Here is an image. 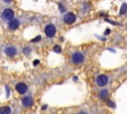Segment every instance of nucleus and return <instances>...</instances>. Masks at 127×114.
<instances>
[{
	"label": "nucleus",
	"mask_w": 127,
	"mask_h": 114,
	"mask_svg": "<svg viewBox=\"0 0 127 114\" xmlns=\"http://www.w3.org/2000/svg\"><path fill=\"white\" fill-rule=\"evenodd\" d=\"M41 39H42V37L41 36H37L35 39H33L31 42H33V43H36V42H39V41H41Z\"/></svg>",
	"instance_id": "nucleus-14"
},
{
	"label": "nucleus",
	"mask_w": 127,
	"mask_h": 114,
	"mask_svg": "<svg viewBox=\"0 0 127 114\" xmlns=\"http://www.w3.org/2000/svg\"><path fill=\"white\" fill-rule=\"evenodd\" d=\"M11 108L9 106H2L0 107V114H10Z\"/></svg>",
	"instance_id": "nucleus-10"
},
{
	"label": "nucleus",
	"mask_w": 127,
	"mask_h": 114,
	"mask_svg": "<svg viewBox=\"0 0 127 114\" xmlns=\"http://www.w3.org/2000/svg\"><path fill=\"white\" fill-rule=\"evenodd\" d=\"M99 97L101 98V99H107V97H108V90L107 89H103V90H101L100 92H99Z\"/></svg>",
	"instance_id": "nucleus-11"
},
{
	"label": "nucleus",
	"mask_w": 127,
	"mask_h": 114,
	"mask_svg": "<svg viewBox=\"0 0 127 114\" xmlns=\"http://www.w3.org/2000/svg\"><path fill=\"white\" fill-rule=\"evenodd\" d=\"M33 103V99L31 96H25L23 99H22V104L25 106V107H30Z\"/></svg>",
	"instance_id": "nucleus-9"
},
{
	"label": "nucleus",
	"mask_w": 127,
	"mask_h": 114,
	"mask_svg": "<svg viewBox=\"0 0 127 114\" xmlns=\"http://www.w3.org/2000/svg\"><path fill=\"white\" fill-rule=\"evenodd\" d=\"M83 59H84V57H83V55H82L81 53H79V52H76V53H74V54L71 56V61H72L73 63H75V64L82 62Z\"/></svg>",
	"instance_id": "nucleus-3"
},
{
	"label": "nucleus",
	"mask_w": 127,
	"mask_h": 114,
	"mask_svg": "<svg viewBox=\"0 0 127 114\" xmlns=\"http://www.w3.org/2000/svg\"><path fill=\"white\" fill-rule=\"evenodd\" d=\"M126 12H127V4L124 3V4L121 6V8H120V14L123 15V14H125Z\"/></svg>",
	"instance_id": "nucleus-12"
},
{
	"label": "nucleus",
	"mask_w": 127,
	"mask_h": 114,
	"mask_svg": "<svg viewBox=\"0 0 127 114\" xmlns=\"http://www.w3.org/2000/svg\"><path fill=\"white\" fill-rule=\"evenodd\" d=\"M1 18H2L4 21H6V22L11 21L12 19H14V11H13L12 9H9V8L5 9V10L1 13Z\"/></svg>",
	"instance_id": "nucleus-1"
},
{
	"label": "nucleus",
	"mask_w": 127,
	"mask_h": 114,
	"mask_svg": "<svg viewBox=\"0 0 127 114\" xmlns=\"http://www.w3.org/2000/svg\"><path fill=\"white\" fill-rule=\"evenodd\" d=\"M27 89H28V87H27V85H26L25 83L20 82V83L16 84V90H17L20 94H24V93H26Z\"/></svg>",
	"instance_id": "nucleus-8"
},
{
	"label": "nucleus",
	"mask_w": 127,
	"mask_h": 114,
	"mask_svg": "<svg viewBox=\"0 0 127 114\" xmlns=\"http://www.w3.org/2000/svg\"><path fill=\"white\" fill-rule=\"evenodd\" d=\"M109 32H110V31H109V29H107V31L105 32V34H109Z\"/></svg>",
	"instance_id": "nucleus-19"
},
{
	"label": "nucleus",
	"mask_w": 127,
	"mask_h": 114,
	"mask_svg": "<svg viewBox=\"0 0 127 114\" xmlns=\"http://www.w3.org/2000/svg\"><path fill=\"white\" fill-rule=\"evenodd\" d=\"M53 50H54V52H56L57 54H60V53L62 52V48H61V46H59V45H57V46H55Z\"/></svg>",
	"instance_id": "nucleus-13"
},
{
	"label": "nucleus",
	"mask_w": 127,
	"mask_h": 114,
	"mask_svg": "<svg viewBox=\"0 0 127 114\" xmlns=\"http://www.w3.org/2000/svg\"><path fill=\"white\" fill-rule=\"evenodd\" d=\"M4 52H5V54H6L7 56L13 57V56H15V55L17 54V49H16L15 47H13V46H10V47L5 48Z\"/></svg>",
	"instance_id": "nucleus-6"
},
{
	"label": "nucleus",
	"mask_w": 127,
	"mask_h": 114,
	"mask_svg": "<svg viewBox=\"0 0 127 114\" xmlns=\"http://www.w3.org/2000/svg\"><path fill=\"white\" fill-rule=\"evenodd\" d=\"M3 1H4L5 3H10V2L12 1V0H3Z\"/></svg>",
	"instance_id": "nucleus-18"
},
{
	"label": "nucleus",
	"mask_w": 127,
	"mask_h": 114,
	"mask_svg": "<svg viewBox=\"0 0 127 114\" xmlns=\"http://www.w3.org/2000/svg\"><path fill=\"white\" fill-rule=\"evenodd\" d=\"M107 82H108V77L106 75H104V74L98 75L97 78H96V83L99 86H104V85L107 84Z\"/></svg>",
	"instance_id": "nucleus-5"
},
{
	"label": "nucleus",
	"mask_w": 127,
	"mask_h": 114,
	"mask_svg": "<svg viewBox=\"0 0 127 114\" xmlns=\"http://www.w3.org/2000/svg\"><path fill=\"white\" fill-rule=\"evenodd\" d=\"M75 19H76L75 15L71 12H68L64 16V22L65 24H72V23L75 22Z\"/></svg>",
	"instance_id": "nucleus-4"
},
{
	"label": "nucleus",
	"mask_w": 127,
	"mask_h": 114,
	"mask_svg": "<svg viewBox=\"0 0 127 114\" xmlns=\"http://www.w3.org/2000/svg\"><path fill=\"white\" fill-rule=\"evenodd\" d=\"M107 104H108V106H110V107H115V104L112 102V101H107Z\"/></svg>",
	"instance_id": "nucleus-16"
},
{
	"label": "nucleus",
	"mask_w": 127,
	"mask_h": 114,
	"mask_svg": "<svg viewBox=\"0 0 127 114\" xmlns=\"http://www.w3.org/2000/svg\"><path fill=\"white\" fill-rule=\"evenodd\" d=\"M56 32H57V29L54 25H47L45 28V34L48 38H53L56 35Z\"/></svg>",
	"instance_id": "nucleus-2"
},
{
	"label": "nucleus",
	"mask_w": 127,
	"mask_h": 114,
	"mask_svg": "<svg viewBox=\"0 0 127 114\" xmlns=\"http://www.w3.org/2000/svg\"><path fill=\"white\" fill-rule=\"evenodd\" d=\"M30 51H31V50H30L29 48H26V49H24V50H23V52H24V54H26V55H29V53H30Z\"/></svg>",
	"instance_id": "nucleus-15"
},
{
	"label": "nucleus",
	"mask_w": 127,
	"mask_h": 114,
	"mask_svg": "<svg viewBox=\"0 0 127 114\" xmlns=\"http://www.w3.org/2000/svg\"><path fill=\"white\" fill-rule=\"evenodd\" d=\"M19 25H20V21L18 19H12L11 21L8 22V27L11 30H16L19 27Z\"/></svg>",
	"instance_id": "nucleus-7"
},
{
	"label": "nucleus",
	"mask_w": 127,
	"mask_h": 114,
	"mask_svg": "<svg viewBox=\"0 0 127 114\" xmlns=\"http://www.w3.org/2000/svg\"><path fill=\"white\" fill-rule=\"evenodd\" d=\"M39 62H40V60H39V59H35V60H34V64H35V65L39 64Z\"/></svg>",
	"instance_id": "nucleus-17"
}]
</instances>
